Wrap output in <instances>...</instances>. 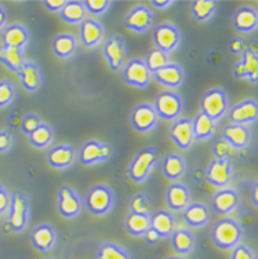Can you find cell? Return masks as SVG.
Returning <instances> with one entry per match:
<instances>
[{
    "instance_id": "6da1fadb",
    "label": "cell",
    "mask_w": 258,
    "mask_h": 259,
    "mask_svg": "<svg viewBox=\"0 0 258 259\" xmlns=\"http://www.w3.org/2000/svg\"><path fill=\"white\" fill-rule=\"evenodd\" d=\"M210 237L213 244L224 251H232L236 245L242 244L244 237V229L242 224L234 218H221L210 230Z\"/></svg>"
},
{
    "instance_id": "7a4b0ae2",
    "label": "cell",
    "mask_w": 258,
    "mask_h": 259,
    "mask_svg": "<svg viewBox=\"0 0 258 259\" xmlns=\"http://www.w3.org/2000/svg\"><path fill=\"white\" fill-rule=\"evenodd\" d=\"M159 161V149L156 146H145L133 156L127 167V175L134 184H145L152 177Z\"/></svg>"
},
{
    "instance_id": "3957f363",
    "label": "cell",
    "mask_w": 258,
    "mask_h": 259,
    "mask_svg": "<svg viewBox=\"0 0 258 259\" xmlns=\"http://www.w3.org/2000/svg\"><path fill=\"white\" fill-rule=\"evenodd\" d=\"M85 208L95 217L109 214L116 204V193L109 185L97 184L91 186L83 199Z\"/></svg>"
},
{
    "instance_id": "277c9868",
    "label": "cell",
    "mask_w": 258,
    "mask_h": 259,
    "mask_svg": "<svg viewBox=\"0 0 258 259\" xmlns=\"http://www.w3.org/2000/svg\"><path fill=\"white\" fill-rule=\"evenodd\" d=\"M32 214V203L28 194L21 190H15L11 193V203L7 212V225L11 232L22 233L30 222Z\"/></svg>"
},
{
    "instance_id": "5b68a950",
    "label": "cell",
    "mask_w": 258,
    "mask_h": 259,
    "mask_svg": "<svg viewBox=\"0 0 258 259\" xmlns=\"http://www.w3.org/2000/svg\"><path fill=\"white\" fill-rule=\"evenodd\" d=\"M199 108H200V113H203L218 123V120L225 117L231 108L228 93L224 90L223 87L210 89L200 97Z\"/></svg>"
},
{
    "instance_id": "8992f818",
    "label": "cell",
    "mask_w": 258,
    "mask_h": 259,
    "mask_svg": "<svg viewBox=\"0 0 258 259\" xmlns=\"http://www.w3.org/2000/svg\"><path fill=\"white\" fill-rule=\"evenodd\" d=\"M114 155V146L108 142L99 140H87L80 145L79 150L76 152V159L82 165L91 167V165L108 163Z\"/></svg>"
},
{
    "instance_id": "52a82bcc",
    "label": "cell",
    "mask_w": 258,
    "mask_h": 259,
    "mask_svg": "<svg viewBox=\"0 0 258 259\" xmlns=\"http://www.w3.org/2000/svg\"><path fill=\"white\" fill-rule=\"evenodd\" d=\"M152 106L159 119L173 123L182 117L185 102L178 93L174 90H164L155 97Z\"/></svg>"
},
{
    "instance_id": "ba28073f",
    "label": "cell",
    "mask_w": 258,
    "mask_h": 259,
    "mask_svg": "<svg viewBox=\"0 0 258 259\" xmlns=\"http://www.w3.org/2000/svg\"><path fill=\"white\" fill-rule=\"evenodd\" d=\"M182 33L178 26L173 22H160L152 29V41L156 50L171 54L181 45Z\"/></svg>"
},
{
    "instance_id": "9c48e42d",
    "label": "cell",
    "mask_w": 258,
    "mask_h": 259,
    "mask_svg": "<svg viewBox=\"0 0 258 259\" xmlns=\"http://www.w3.org/2000/svg\"><path fill=\"white\" fill-rule=\"evenodd\" d=\"M85 209L83 197L69 185H62L57 192V211L65 220H76Z\"/></svg>"
},
{
    "instance_id": "30bf717a",
    "label": "cell",
    "mask_w": 258,
    "mask_h": 259,
    "mask_svg": "<svg viewBox=\"0 0 258 259\" xmlns=\"http://www.w3.org/2000/svg\"><path fill=\"white\" fill-rule=\"evenodd\" d=\"M102 54L112 72L123 69L126 62L129 61V49L123 36L115 33L106 37L102 46Z\"/></svg>"
},
{
    "instance_id": "8fae6325",
    "label": "cell",
    "mask_w": 258,
    "mask_h": 259,
    "mask_svg": "<svg viewBox=\"0 0 258 259\" xmlns=\"http://www.w3.org/2000/svg\"><path fill=\"white\" fill-rule=\"evenodd\" d=\"M159 120L160 119L156 115L154 106L148 102H141V104L135 105L130 112L131 127L141 134L152 133L159 124Z\"/></svg>"
},
{
    "instance_id": "7c38bea8",
    "label": "cell",
    "mask_w": 258,
    "mask_h": 259,
    "mask_svg": "<svg viewBox=\"0 0 258 259\" xmlns=\"http://www.w3.org/2000/svg\"><path fill=\"white\" fill-rule=\"evenodd\" d=\"M204 177L206 181L217 189L228 188V185L234 180V164L231 160H210Z\"/></svg>"
},
{
    "instance_id": "4fadbf2b",
    "label": "cell",
    "mask_w": 258,
    "mask_h": 259,
    "mask_svg": "<svg viewBox=\"0 0 258 259\" xmlns=\"http://www.w3.org/2000/svg\"><path fill=\"white\" fill-rule=\"evenodd\" d=\"M122 77L126 84L145 90L152 80V73L148 70L142 58H131L123 66Z\"/></svg>"
},
{
    "instance_id": "5bb4252c",
    "label": "cell",
    "mask_w": 258,
    "mask_h": 259,
    "mask_svg": "<svg viewBox=\"0 0 258 259\" xmlns=\"http://www.w3.org/2000/svg\"><path fill=\"white\" fill-rule=\"evenodd\" d=\"M124 26L134 33H145L148 32L155 22L154 10L145 5H137L127 11L124 15Z\"/></svg>"
},
{
    "instance_id": "9a60e30c",
    "label": "cell",
    "mask_w": 258,
    "mask_h": 259,
    "mask_svg": "<svg viewBox=\"0 0 258 259\" xmlns=\"http://www.w3.org/2000/svg\"><path fill=\"white\" fill-rule=\"evenodd\" d=\"M232 75L235 79L258 84V51L248 47L232 66Z\"/></svg>"
},
{
    "instance_id": "2e32d148",
    "label": "cell",
    "mask_w": 258,
    "mask_h": 259,
    "mask_svg": "<svg viewBox=\"0 0 258 259\" xmlns=\"http://www.w3.org/2000/svg\"><path fill=\"white\" fill-rule=\"evenodd\" d=\"M30 244L42 254H47L57 247L58 232L51 224L36 225L29 233Z\"/></svg>"
},
{
    "instance_id": "e0dca14e",
    "label": "cell",
    "mask_w": 258,
    "mask_h": 259,
    "mask_svg": "<svg viewBox=\"0 0 258 259\" xmlns=\"http://www.w3.org/2000/svg\"><path fill=\"white\" fill-rule=\"evenodd\" d=\"M228 120L232 124L250 125L258 121V101L254 98H246L229 108Z\"/></svg>"
},
{
    "instance_id": "ac0fdd59",
    "label": "cell",
    "mask_w": 258,
    "mask_h": 259,
    "mask_svg": "<svg viewBox=\"0 0 258 259\" xmlns=\"http://www.w3.org/2000/svg\"><path fill=\"white\" fill-rule=\"evenodd\" d=\"M30 36L29 29L22 24L14 22L5 26V29L0 33V40L3 47L9 49H17V50H26V47L30 45Z\"/></svg>"
},
{
    "instance_id": "d6986e66",
    "label": "cell",
    "mask_w": 258,
    "mask_h": 259,
    "mask_svg": "<svg viewBox=\"0 0 258 259\" xmlns=\"http://www.w3.org/2000/svg\"><path fill=\"white\" fill-rule=\"evenodd\" d=\"M76 160V149L69 144H57L50 146L46 152V161L54 169H68Z\"/></svg>"
},
{
    "instance_id": "ffe728a7",
    "label": "cell",
    "mask_w": 258,
    "mask_h": 259,
    "mask_svg": "<svg viewBox=\"0 0 258 259\" xmlns=\"http://www.w3.org/2000/svg\"><path fill=\"white\" fill-rule=\"evenodd\" d=\"M169 137L178 149H191L192 145L195 144L192 119H189V117H179L178 120L173 121L169 130Z\"/></svg>"
},
{
    "instance_id": "44dd1931",
    "label": "cell",
    "mask_w": 258,
    "mask_h": 259,
    "mask_svg": "<svg viewBox=\"0 0 258 259\" xmlns=\"http://www.w3.org/2000/svg\"><path fill=\"white\" fill-rule=\"evenodd\" d=\"M242 204L240 193L235 188H224L218 189L211 197V208L219 215H228L234 212Z\"/></svg>"
},
{
    "instance_id": "7402d4cb",
    "label": "cell",
    "mask_w": 258,
    "mask_h": 259,
    "mask_svg": "<svg viewBox=\"0 0 258 259\" xmlns=\"http://www.w3.org/2000/svg\"><path fill=\"white\" fill-rule=\"evenodd\" d=\"M17 75H18V79H20V83L24 87V90L30 94L38 93L45 83L43 70L35 61L26 60V62L22 65V68Z\"/></svg>"
},
{
    "instance_id": "603a6c76",
    "label": "cell",
    "mask_w": 258,
    "mask_h": 259,
    "mask_svg": "<svg viewBox=\"0 0 258 259\" xmlns=\"http://www.w3.org/2000/svg\"><path fill=\"white\" fill-rule=\"evenodd\" d=\"M160 169H162V174L164 175L166 180L171 181V182H178L187 174L188 163L182 155L175 153V152H170L162 157Z\"/></svg>"
},
{
    "instance_id": "cb8c5ba5",
    "label": "cell",
    "mask_w": 258,
    "mask_h": 259,
    "mask_svg": "<svg viewBox=\"0 0 258 259\" xmlns=\"http://www.w3.org/2000/svg\"><path fill=\"white\" fill-rule=\"evenodd\" d=\"M105 28L94 18H85L79 25L80 43L86 49H94L104 41Z\"/></svg>"
},
{
    "instance_id": "d4e9b609",
    "label": "cell",
    "mask_w": 258,
    "mask_h": 259,
    "mask_svg": "<svg viewBox=\"0 0 258 259\" xmlns=\"http://www.w3.org/2000/svg\"><path fill=\"white\" fill-rule=\"evenodd\" d=\"M152 79H155L159 84L167 87L170 90H174V89H178L184 84L187 73L181 65L170 61L169 64L163 66L162 69L155 72L152 75Z\"/></svg>"
},
{
    "instance_id": "484cf974",
    "label": "cell",
    "mask_w": 258,
    "mask_h": 259,
    "mask_svg": "<svg viewBox=\"0 0 258 259\" xmlns=\"http://www.w3.org/2000/svg\"><path fill=\"white\" fill-rule=\"evenodd\" d=\"M166 204L171 211H184L192 203V192L188 185L173 182L166 189Z\"/></svg>"
},
{
    "instance_id": "4316f807",
    "label": "cell",
    "mask_w": 258,
    "mask_h": 259,
    "mask_svg": "<svg viewBox=\"0 0 258 259\" xmlns=\"http://www.w3.org/2000/svg\"><path fill=\"white\" fill-rule=\"evenodd\" d=\"M221 138L227 141L234 149L243 150L251 144L253 134H251V130L248 128L247 125L229 123V124L224 125L223 130H221Z\"/></svg>"
},
{
    "instance_id": "83f0119b",
    "label": "cell",
    "mask_w": 258,
    "mask_h": 259,
    "mask_svg": "<svg viewBox=\"0 0 258 259\" xmlns=\"http://www.w3.org/2000/svg\"><path fill=\"white\" fill-rule=\"evenodd\" d=\"M184 222L189 228L194 229H202L209 225L211 220V211L207 205L200 201H192L187 208L182 211Z\"/></svg>"
},
{
    "instance_id": "f1b7e54d",
    "label": "cell",
    "mask_w": 258,
    "mask_h": 259,
    "mask_svg": "<svg viewBox=\"0 0 258 259\" xmlns=\"http://www.w3.org/2000/svg\"><path fill=\"white\" fill-rule=\"evenodd\" d=\"M177 226V218L169 209H158L151 214V229L159 234L162 240L170 239Z\"/></svg>"
},
{
    "instance_id": "f546056e",
    "label": "cell",
    "mask_w": 258,
    "mask_h": 259,
    "mask_svg": "<svg viewBox=\"0 0 258 259\" xmlns=\"http://www.w3.org/2000/svg\"><path fill=\"white\" fill-rule=\"evenodd\" d=\"M170 245L179 256H185L194 252L198 245V240L192 230L187 228H178L170 236Z\"/></svg>"
},
{
    "instance_id": "4dcf8cb0",
    "label": "cell",
    "mask_w": 258,
    "mask_h": 259,
    "mask_svg": "<svg viewBox=\"0 0 258 259\" xmlns=\"http://www.w3.org/2000/svg\"><path fill=\"white\" fill-rule=\"evenodd\" d=\"M232 26L242 33H251L258 29V10L250 6H243L235 10Z\"/></svg>"
},
{
    "instance_id": "1f68e13d",
    "label": "cell",
    "mask_w": 258,
    "mask_h": 259,
    "mask_svg": "<svg viewBox=\"0 0 258 259\" xmlns=\"http://www.w3.org/2000/svg\"><path fill=\"white\" fill-rule=\"evenodd\" d=\"M51 50L60 60H69L78 50V39L73 33H58L51 40Z\"/></svg>"
},
{
    "instance_id": "d6a6232c",
    "label": "cell",
    "mask_w": 258,
    "mask_h": 259,
    "mask_svg": "<svg viewBox=\"0 0 258 259\" xmlns=\"http://www.w3.org/2000/svg\"><path fill=\"white\" fill-rule=\"evenodd\" d=\"M192 125H194L195 141H209L217 133L218 123L199 112L192 119Z\"/></svg>"
},
{
    "instance_id": "836d02e7",
    "label": "cell",
    "mask_w": 258,
    "mask_h": 259,
    "mask_svg": "<svg viewBox=\"0 0 258 259\" xmlns=\"http://www.w3.org/2000/svg\"><path fill=\"white\" fill-rule=\"evenodd\" d=\"M124 229L133 237H144L151 229V215L129 212L124 218Z\"/></svg>"
},
{
    "instance_id": "e575fe53",
    "label": "cell",
    "mask_w": 258,
    "mask_h": 259,
    "mask_svg": "<svg viewBox=\"0 0 258 259\" xmlns=\"http://www.w3.org/2000/svg\"><path fill=\"white\" fill-rule=\"evenodd\" d=\"M61 20L69 25H80L86 18V9L83 2L80 0H66L62 10L58 13Z\"/></svg>"
},
{
    "instance_id": "d590c367",
    "label": "cell",
    "mask_w": 258,
    "mask_h": 259,
    "mask_svg": "<svg viewBox=\"0 0 258 259\" xmlns=\"http://www.w3.org/2000/svg\"><path fill=\"white\" fill-rule=\"evenodd\" d=\"M218 9V3L214 0H195L189 3L191 15L198 22H207L213 18Z\"/></svg>"
},
{
    "instance_id": "8d00e7d4",
    "label": "cell",
    "mask_w": 258,
    "mask_h": 259,
    "mask_svg": "<svg viewBox=\"0 0 258 259\" xmlns=\"http://www.w3.org/2000/svg\"><path fill=\"white\" fill-rule=\"evenodd\" d=\"M55 138V131L47 123H42L38 128L28 135V141L29 144L36 148V149H49L50 146H53Z\"/></svg>"
},
{
    "instance_id": "74e56055",
    "label": "cell",
    "mask_w": 258,
    "mask_h": 259,
    "mask_svg": "<svg viewBox=\"0 0 258 259\" xmlns=\"http://www.w3.org/2000/svg\"><path fill=\"white\" fill-rule=\"evenodd\" d=\"M26 54L24 50L9 49L0 46V64H3L9 70L18 73L22 65L26 62Z\"/></svg>"
},
{
    "instance_id": "f35d334b",
    "label": "cell",
    "mask_w": 258,
    "mask_h": 259,
    "mask_svg": "<svg viewBox=\"0 0 258 259\" xmlns=\"http://www.w3.org/2000/svg\"><path fill=\"white\" fill-rule=\"evenodd\" d=\"M95 259H133L130 251L115 241H104L98 245Z\"/></svg>"
},
{
    "instance_id": "ab89813d",
    "label": "cell",
    "mask_w": 258,
    "mask_h": 259,
    "mask_svg": "<svg viewBox=\"0 0 258 259\" xmlns=\"http://www.w3.org/2000/svg\"><path fill=\"white\" fill-rule=\"evenodd\" d=\"M146 65V68L148 70L154 75L155 72H158L159 69H162L163 66L170 62V55L163 53V51L156 50V49H152V50H149L145 55V58H142Z\"/></svg>"
},
{
    "instance_id": "60d3db41",
    "label": "cell",
    "mask_w": 258,
    "mask_h": 259,
    "mask_svg": "<svg viewBox=\"0 0 258 259\" xmlns=\"http://www.w3.org/2000/svg\"><path fill=\"white\" fill-rule=\"evenodd\" d=\"M129 209L130 212H134V214H152V203L149 200L148 194L142 192L133 194L129 200Z\"/></svg>"
},
{
    "instance_id": "b9f144b4",
    "label": "cell",
    "mask_w": 258,
    "mask_h": 259,
    "mask_svg": "<svg viewBox=\"0 0 258 259\" xmlns=\"http://www.w3.org/2000/svg\"><path fill=\"white\" fill-rule=\"evenodd\" d=\"M17 98V87L9 79L0 80V109L9 108Z\"/></svg>"
},
{
    "instance_id": "7bdbcfd3",
    "label": "cell",
    "mask_w": 258,
    "mask_h": 259,
    "mask_svg": "<svg viewBox=\"0 0 258 259\" xmlns=\"http://www.w3.org/2000/svg\"><path fill=\"white\" fill-rule=\"evenodd\" d=\"M238 150L234 149L231 145L223 138H219L213 144V155L214 159H221V160H231L236 155Z\"/></svg>"
},
{
    "instance_id": "ee69618b",
    "label": "cell",
    "mask_w": 258,
    "mask_h": 259,
    "mask_svg": "<svg viewBox=\"0 0 258 259\" xmlns=\"http://www.w3.org/2000/svg\"><path fill=\"white\" fill-rule=\"evenodd\" d=\"M83 5H85L86 13L95 15V17H101L109 10L114 3L110 0H85Z\"/></svg>"
},
{
    "instance_id": "f6af8a7d",
    "label": "cell",
    "mask_w": 258,
    "mask_h": 259,
    "mask_svg": "<svg viewBox=\"0 0 258 259\" xmlns=\"http://www.w3.org/2000/svg\"><path fill=\"white\" fill-rule=\"evenodd\" d=\"M42 123H43V120L40 119V116H38L36 113H25V115L22 116V120H21V133L28 137V135L32 134Z\"/></svg>"
},
{
    "instance_id": "bcb514c9",
    "label": "cell",
    "mask_w": 258,
    "mask_h": 259,
    "mask_svg": "<svg viewBox=\"0 0 258 259\" xmlns=\"http://www.w3.org/2000/svg\"><path fill=\"white\" fill-rule=\"evenodd\" d=\"M15 145V138L10 130H0V155L10 153Z\"/></svg>"
},
{
    "instance_id": "7dc6e473",
    "label": "cell",
    "mask_w": 258,
    "mask_h": 259,
    "mask_svg": "<svg viewBox=\"0 0 258 259\" xmlns=\"http://www.w3.org/2000/svg\"><path fill=\"white\" fill-rule=\"evenodd\" d=\"M254 258H255L254 251L246 244L236 245V247L232 249L231 256H229V259H254Z\"/></svg>"
},
{
    "instance_id": "c3c4849f",
    "label": "cell",
    "mask_w": 258,
    "mask_h": 259,
    "mask_svg": "<svg viewBox=\"0 0 258 259\" xmlns=\"http://www.w3.org/2000/svg\"><path fill=\"white\" fill-rule=\"evenodd\" d=\"M247 49L248 46L246 43V40L243 37H240V36H235L228 41V50L232 54H243Z\"/></svg>"
},
{
    "instance_id": "681fc988",
    "label": "cell",
    "mask_w": 258,
    "mask_h": 259,
    "mask_svg": "<svg viewBox=\"0 0 258 259\" xmlns=\"http://www.w3.org/2000/svg\"><path fill=\"white\" fill-rule=\"evenodd\" d=\"M11 203V193L9 190L6 189L5 186L0 189V215L9 212Z\"/></svg>"
},
{
    "instance_id": "f907efd6",
    "label": "cell",
    "mask_w": 258,
    "mask_h": 259,
    "mask_svg": "<svg viewBox=\"0 0 258 259\" xmlns=\"http://www.w3.org/2000/svg\"><path fill=\"white\" fill-rule=\"evenodd\" d=\"M66 0H45L42 2V5L45 6V9L50 13H60L64 7Z\"/></svg>"
},
{
    "instance_id": "816d5d0a",
    "label": "cell",
    "mask_w": 258,
    "mask_h": 259,
    "mask_svg": "<svg viewBox=\"0 0 258 259\" xmlns=\"http://www.w3.org/2000/svg\"><path fill=\"white\" fill-rule=\"evenodd\" d=\"M144 240L148 245H156L162 239H160L159 234L156 233L154 229H149L148 232L144 234Z\"/></svg>"
},
{
    "instance_id": "f5cc1de1",
    "label": "cell",
    "mask_w": 258,
    "mask_h": 259,
    "mask_svg": "<svg viewBox=\"0 0 258 259\" xmlns=\"http://www.w3.org/2000/svg\"><path fill=\"white\" fill-rule=\"evenodd\" d=\"M174 5H175V2H173V0H151V6L158 9V10H166Z\"/></svg>"
},
{
    "instance_id": "db71d44e",
    "label": "cell",
    "mask_w": 258,
    "mask_h": 259,
    "mask_svg": "<svg viewBox=\"0 0 258 259\" xmlns=\"http://www.w3.org/2000/svg\"><path fill=\"white\" fill-rule=\"evenodd\" d=\"M21 120H22V116L18 112L11 113L10 117H9V125H10V128H20Z\"/></svg>"
},
{
    "instance_id": "11a10c76",
    "label": "cell",
    "mask_w": 258,
    "mask_h": 259,
    "mask_svg": "<svg viewBox=\"0 0 258 259\" xmlns=\"http://www.w3.org/2000/svg\"><path fill=\"white\" fill-rule=\"evenodd\" d=\"M250 200H251L253 205H255L258 208V181L251 186V190H250Z\"/></svg>"
},
{
    "instance_id": "9f6ffc18",
    "label": "cell",
    "mask_w": 258,
    "mask_h": 259,
    "mask_svg": "<svg viewBox=\"0 0 258 259\" xmlns=\"http://www.w3.org/2000/svg\"><path fill=\"white\" fill-rule=\"evenodd\" d=\"M7 10H6L3 6L0 5V32L5 29V26L7 25Z\"/></svg>"
},
{
    "instance_id": "6f0895ef",
    "label": "cell",
    "mask_w": 258,
    "mask_h": 259,
    "mask_svg": "<svg viewBox=\"0 0 258 259\" xmlns=\"http://www.w3.org/2000/svg\"><path fill=\"white\" fill-rule=\"evenodd\" d=\"M166 259H187L185 256H179V255H173V256H167Z\"/></svg>"
},
{
    "instance_id": "680465c9",
    "label": "cell",
    "mask_w": 258,
    "mask_h": 259,
    "mask_svg": "<svg viewBox=\"0 0 258 259\" xmlns=\"http://www.w3.org/2000/svg\"><path fill=\"white\" fill-rule=\"evenodd\" d=\"M45 259H57V258H54V256H47V258H45Z\"/></svg>"
},
{
    "instance_id": "91938a15",
    "label": "cell",
    "mask_w": 258,
    "mask_h": 259,
    "mask_svg": "<svg viewBox=\"0 0 258 259\" xmlns=\"http://www.w3.org/2000/svg\"><path fill=\"white\" fill-rule=\"evenodd\" d=\"M2 188H3V184H2V182H0V189H2Z\"/></svg>"
},
{
    "instance_id": "94428289",
    "label": "cell",
    "mask_w": 258,
    "mask_h": 259,
    "mask_svg": "<svg viewBox=\"0 0 258 259\" xmlns=\"http://www.w3.org/2000/svg\"><path fill=\"white\" fill-rule=\"evenodd\" d=\"M254 259H258V254H255V258H254Z\"/></svg>"
}]
</instances>
